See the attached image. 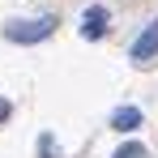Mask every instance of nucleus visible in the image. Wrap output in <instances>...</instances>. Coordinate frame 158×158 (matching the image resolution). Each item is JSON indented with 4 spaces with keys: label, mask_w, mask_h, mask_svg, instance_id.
Returning <instances> with one entry per match:
<instances>
[{
    "label": "nucleus",
    "mask_w": 158,
    "mask_h": 158,
    "mask_svg": "<svg viewBox=\"0 0 158 158\" xmlns=\"http://www.w3.org/2000/svg\"><path fill=\"white\" fill-rule=\"evenodd\" d=\"M52 30H56L52 17H30V22H9L4 26V39L9 43H43Z\"/></svg>",
    "instance_id": "obj_1"
},
{
    "label": "nucleus",
    "mask_w": 158,
    "mask_h": 158,
    "mask_svg": "<svg viewBox=\"0 0 158 158\" xmlns=\"http://www.w3.org/2000/svg\"><path fill=\"white\" fill-rule=\"evenodd\" d=\"M154 56H158V17L141 30V39L132 43V60H137V64H145V60H154Z\"/></svg>",
    "instance_id": "obj_2"
},
{
    "label": "nucleus",
    "mask_w": 158,
    "mask_h": 158,
    "mask_svg": "<svg viewBox=\"0 0 158 158\" xmlns=\"http://www.w3.org/2000/svg\"><path fill=\"white\" fill-rule=\"evenodd\" d=\"M103 34H107V9L94 4L81 13V39H103Z\"/></svg>",
    "instance_id": "obj_3"
},
{
    "label": "nucleus",
    "mask_w": 158,
    "mask_h": 158,
    "mask_svg": "<svg viewBox=\"0 0 158 158\" xmlns=\"http://www.w3.org/2000/svg\"><path fill=\"white\" fill-rule=\"evenodd\" d=\"M137 124H141V111H137V107H120V111L111 115V128H120V132H132Z\"/></svg>",
    "instance_id": "obj_4"
},
{
    "label": "nucleus",
    "mask_w": 158,
    "mask_h": 158,
    "mask_svg": "<svg viewBox=\"0 0 158 158\" xmlns=\"http://www.w3.org/2000/svg\"><path fill=\"white\" fill-rule=\"evenodd\" d=\"M111 158H145V145H137V141H128V145H120Z\"/></svg>",
    "instance_id": "obj_5"
},
{
    "label": "nucleus",
    "mask_w": 158,
    "mask_h": 158,
    "mask_svg": "<svg viewBox=\"0 0 158 158\" xmlns=\"http://www.w3.org/2000/svg\"><path fill=\"white\" fill-rule=\"evenodd\" d=\"M0 120H9V103H0Z\"/></svg>",
    "instance_id": "obj_6"
}]
</instances>
